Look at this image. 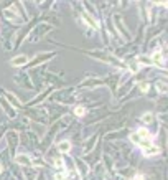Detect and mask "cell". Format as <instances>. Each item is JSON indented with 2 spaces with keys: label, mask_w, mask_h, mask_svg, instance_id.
Here are the masks:
<instances>
[{
  "label": "cell",
  "mask_w": 168,
  "mask_h": 180,
  "mask_svg": "<svg viewBox=\"0 0 168 180\" xmlns=\"http://www.w3.org/2000/svg\"><path fill=\"white\" fill-rule=\"evenodd\" d=\"M58 149H60V152H68L71 149V144L68 140H61L60 144H58Z\"/></svg>",
  "instance_id": "obj_6"
},
{
  "label": "cell",
  "mask_w": 168,
  "mask_h": 180,
  "mask_svg": "<svg viewBox=\"0 0 168 180\" xmlns=\"http://www.w3.org/2000/svg\"><path fill=\"white\" fill-rule=\"evenodd\" d=\"M157 88H158V91H167V86H165V83H157Z\"/></svg>",
  "instance_id": "obj_14"
},
{
  "label": "cell",
  "mask_w": 168,
  "mask_h": 180,
  "mask_svg": "<svg viewBox=\"0 0 168 180\" xmlns=\"http://www.w3.org/2000/svg\"><path fill=\"white\" fill-rule=\"evenodd\" d=\"M142 121H143L145 124H150V122L153 121V114H152V113H147V114H143V117H142Z\"/></svg>",
  "instance_id": "obj_9"
},
{
  "label": "cell",
  "mask_w": 168,
  "mask_h": 180,
  "mask_svg": "<svg viewBox=\"0 0 168 180\" xmlns=\"http://www.w3.org/2000/svg\"><path fill=\"white\" fill-rule=\"evenodd\" d=\"M74 114L81 117V116H84V114H86V109H84V107H81V106H78L76 109H74Z\"/></svg>",
  "instance_id": "obj_10"
},
{
  "label": "cell",
  "mask_w": 168,
  "mask_h": 180,
  "mask_svg": "<svg viewBox=\"0 0 168 180\" xmlns=\"http://www.w3.org/2000/svg\"><path fill=\"white\" fill-rule=\"evenodd\" d=\"M15 160H17V164H20V165H31V160H30V157H28V155H25V154H18V155L15 157Z\"/></svg>",
  "instance_id": "obj_1"
},
{
  "label": "cell",
  "mask_w": 168,
  "mask_h": 180,
  "mask_svg": "<svg viewBox=\"0 0 168 180\" xmlns=\"http://www.w3.org/2000/svg\"><path fill=\"white\" fill-rule=\"evenodd\" d=\"M134 180H143V175H140V173H139V175H137Z\"/></svg>",
  "instance_id": "obj_16"
},
{
  "label": "cell",
  "mask_w": 168,
  "mask_h": 180,
  "mask_svg": "<svg viewBox=\"0 0 168 180\" xmlns=\"http://www.w3.org/2000/svg\"><path fill=\"white\" fill-rule=\"evenodd\" d=\"M82 18H84V20L88 22V23H89V25H91L92 28H99V23H97V22H96L94 18L91 17V15H88V13H82Z\"/></svg>",
  "instance_id": "obj_5"
},
{
  "label": "cell",
  "mask_w": 168,
  "mask_h": 180,
  "mask_svg": "<svg viewBox=\"0 0 168 180\" xmlns=\"http://www.w3.org/2000/svg\"><path fill=\"white\" fill-rule=\"evenodd\" d=\"M140 89L143 91V93H145V91L148 89V84H147V83H142V84H140Z\"/></svg>",
  "instance_id": "obj_15"
},
{
  "label": "cell",
  "mask_w": 168,
  "mask_h": 180,
  "mask_svg": "<svg viewBox=\"0 0 168 180\" xmlns=\"http://www.w3.org/2000/svg\"><path fill=\"white\" fill-rule=\"evenodd\" d=\"M2 170H3V167H2V164H0V172H2Z\"/></svg>",
  "instance_id": "obj_17"
},
{
  "label": "cell",
  "mask_w": 168,
  "mask_h": 180,
  "mask_svg": "<svg viewBox=\"0 0 168 180\" xmlns=\"http://www.w3.org/2000/svg\"><path fill=\"white\" fill-rule=\"evenodd\" d=\"M158 152H160V149L157 146H150V147H145V149H143V154H145V155H150V157H152V155H157Z\"/></svg>",
  "instance_id": "obj_4"
},
{
  "label": "cell",
  "mask_w": 168,
  "mask_h": 180,
  "mask_svg": "<svg viewBox=\"0 0 168 180\" xmlns=\"http://www.w3.org/2000/svg\"><path fill=\"white\" fill-rule=\"evenodd\" d=\"M135 134H137L140 139H150V132H148L147 129H143V127H142V129H139Z\"/></svg>",
  "instance_id": "obj_7"
},
{
  "label": "cell",
  "mask_w": 168,
  "mask_h": 180,
  "mask_svg": "<svg viewBox=\"0 0 168 180\" xmlns=\"http://www.w3.org/2000/svg\"><path fill=\"white\" fill-rule=\"evenodd\" d=\"M3 15H5L7 18H12V20H15V18H17V12H13V10H10V8H7V10L3 12Z\"/></svg>",
  "instance_id": "obj_8"
},
{
  "label": "cell",
  "mask_w": 168,
  "mask_h": 180,
  "mask_svg": "<svg viewBox=\"0 0 168 180\" xmlns=\"http://www.w3.org/2000/svg\"><path fill=\"white\" fill-rule=\"evenodd\" d=\"M150 60H152V65L155 63L157 66H161V65H163V55H161V51H155Z\"/></svg>",
  "instance_id": "obj_2"
},
{
  "label": "cell",
  "mask_w": 168,
  "mask_h": 180,
  "mask_svg": "<svg viewBox=\"0 0 168 180\" xmlns=\"http://www.w3.org/2000/svg\"><path fill=\"white\" fill-rule=\"evenodd\" d=\"M63 164H64V162H63L61 157H56V159H54V165H56V167H64Z\"/></svg>",
  "instance_id": "obj_13"
},
{
  "label": "cell",
  "mask_w": 168,
  "mask_h": 180,
  "mask_svg": "<svg viewBox=\"0 0 168 180\" xmlns=\"http://www.w3.org/2000/svg\"><path fill=\"white\" fill-rule=\"evenodd\" d=\"M56 180H69V177H68L66 173L60 172V173H56Z\"/></svg>",
  "instance_id": "obj_11"
},
{
  "label": "cell",
  "mask_w": 168,
  "mask_h": 180,
  "mask_svg": "<svg viewBox=\"0 0 168 180\" xmlns=\"http://www.w3.org/2000/svg\"><path fill=\"white\" fill-rule=\"evenodd\" d=\"M140 63L142 65H152V60L150 58H145V56H140Z\"/></svg>",
  "instance_id": "obj_12"
},
{
  "label": "cell",
  "mask_w": 168,
  "mask_h": 180,
  "mask_svg": "<svg viewBox=\"0 0 168 180\" xmlns=\"http://www.w3.org/2000/svg\"><path fill=\"white\" fill-rule=\"evenodd\" d=\"M28 58L25 56V55H20V56H17V58H13L12 60V65L13 66H21V65H27Z\"/></svg>",
  "instance_id": "obj_3"
}]
</instances>
